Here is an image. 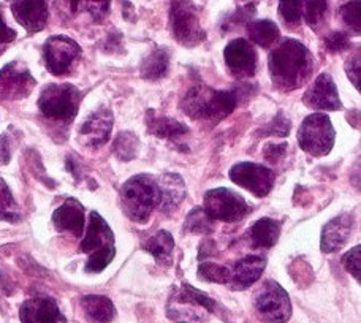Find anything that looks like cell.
I'll list each match as a JSON object with an SVG mask.
<instances>
[{
	"label": "cell",
	"mask_w": 361,
	"mask_h": 323,
	"mask_svg": "<svg viewBox=\"0 0 361 323\" xmlns=\"http://www.w3.org/2000/svg\"><path fill=\"white\" fill-rule=\"evenodd\" d=\"M170 24L173 37L187 48L197 47L204 40L198 10L192 0H171Z\"/></svg>",
	"instance_id": "obj_8"
},
{
	"label": "cell",
	"mask_w": 361,
	"mask_h": 323,
	"mask_svg": "<svg viewBox=\"0 0 361 323\" xmlns=\"http://www.w3.org/2000/svg\"><path fill=\"white\" fill-rule=\"evenodd\" d=\"M0 221L11 224L21 221V209L2 178H0Z\"/></svg>",
	"instance_id": "obj_29"
},
{
	"label": "cell",
	"mask_w": 361,
	"mask_h": 323,
	"mask_svg": "<svg viewBox=\"0 0 361 323\" xmlns=\"http://www.w3.org/2000/svg\"><path fill=\"white\" fill-rule=\"evenodd\" d=\"M279 13L287 24H298L302 18V0H279Z\"/></svg>",
	"instance_id": "obj_35"
},
{
	"label": "cell",
	"mask_w": 361,
	"mask_h": 323,
	"mask_svg": "<svg viewBox=\"0 0 361 323\" xmlns=\"http://www.w3.org/2000/svg\"><path fill=\"white\" fill-rule=\"evenodd\" d=\"M247 32L250 40L262 48H269L279 40V28L269 19H262V21H252L247 25Z\"/></svg>",
	"instance_id": "obj_28"
},
{
	"label": "cell",
	"mask_w": 361,
	"mask_h": 323,
	"mask_svg": "<svg viewBox=\"0 0 361 323\" xmlns=\"http://www.w3.org/2000/svg\"><path fill=\"white\" fill-rule=\"evenodd\" d=\"M224 57L231 75L236 76V78L244 80L255 73V67H257L255 49L250 47L249 42L243 40V38L230 42L224 51Z\"/></svg>",
	"instance_id": "obj_14"
},
{
	"label": "cell",
	"mask_w": 361,
	"mask_h": 323,
	"mask_svg": "<svg viewBox=\"0 0 361 323\" xmlns=\"http://www.w3.org/2000/svg\"><path fill=\"white\" fill-rule=\"evenodd\" d=\"M216 301L189 284L173 292L169 301V317L175 323H202L206 314L216 312Z\"/></svg>",
	"instance_id": "obj_5"
},
{
	"label": "cell",
	"mask_w": 361,
	"mask_h": 323,
	"mask_svg": "<svg viewBox=\"0 0 361 323\" xmlns=\"http://www.w3.org/2000/svg\"><path fill=\"white\" fill-rule=\"evenodd\" d=\"M361 248L360 245H355L352 250L347 252V254L343 257V264L344 268L349 271V273L355 277V279L360 282V274H361Z\"/></svg>",
	"instance_id": "obj_37"
},
{
	"label": "cell",
	"mask_w": 361,
	"mask_h": 323,
	"mask_svg": "<svg viewBox=\"0 0 361 323\" xmlns=\"http://www.w3.org/2000/svg\"><path fill=\"white\" fill-rule=\"evenodd\" d=\"M21 323H67L59 306L51 298H32L19 311Z\"/></svg>",
	"instance_id": "obj_18"
},
{
	"label": "cell",
	"mask_w": 361,
	"mask_h": 323,
	"mask_svg": "<svg viewBox=\"0 0 361 323\" xmlns=\"http://www.w3.org/2000/svg\"><path fill=\"white\" fill-rule=\"evenodd\" d=\"M113 130V114L108 109H99L90 114L80 128V141L89 147L103 146Z\"/></svg>",
	"instance_id": "obj_17"
},
{
	"label": "cell",
	"mask_w": 361,
	"mask_h": 323,
	"mask_svg": "<svg viewBox=\"0 0 361 323\" xmlns=\"http://www.w3.org/2000/svg\"><path fill=\"white\" fill-rule=\"evenodd\" d=\"M345 72L349 80L353 83V86L360 89V53L355 57H350L349 62L345 63Z\"/></svg>",
	"instance_id": "obj_42"
},
{
	"label": "cell",
	"mask_w": 361,
	"mask_h": 323,
	"mask_svg": "<svg viewBox=\"0 0 361 323\" xmlns=\"http://www.w3.org/2000/svg\"><path fill=\"white\" fill-rule=\"evenodd\" d=\"M169 67H170V56L166 53L165 49H156L152 51V53L145 57V61L141 62V76H143L145 80H149V81H156L164 78L169 72Z\"/></svg>",
	"instance_id": "obj_27"
},
{
	"label": "cell",
	"mask_w": 361,
	"mask_h": 323,
	"mask_svg": "<svg viewBox=\"0 0 361 323\" xmlns=\"http://www.w3.org/2000/svg\"><path fill=\"white\" fill-rule=\"evenodd\" d=\"M281 235V225L279 222L273 221V219H260L257 221L252 227L247 230L246 238L254 248L259 249H268L279 240Z\"/></svg>",
	"instance_id": "obj_23"
},
{
	"label": "cell",
	"mask_w": 361,
	"mask_h": 323,
	"mask_svg": "<svg viewBox=\"0 0 361 323\" xmlns=\"http://www.w3.org/2000/svg\"><path fill=\"white\" fill-rule=\"evenodd\" d=\"M312 72V57L305 44L283 40L269 56V73L273 83L286 90L298 89Z\"/></svg>",
	"instance_id": "obj_1"
},
{
	"label": "cell",
	"mask_w": 361,
	"mask_h": 323,
	"mask_svg": "<svg viewBox=\"0 0 361 323\" xmlns=\"http://www.w3.org/2000/svg\"><path fill=\"white\" fill-rule=\"evenodd\" d=\"M290 128H292L290 121L283 116V113H279L273 121L269 122V126L263 132L267 135H273V137H287Z\"/></svg>",
	"instance_id": "obj_38"
},
{
	"label": "cell",
	"mask_w": 361,
	"mask_h": 323,
	"mask_svg": "<svg viewBox=\"0 0 361 323\" xmlns=\"http://www.w3.org/2000/svg\"><path fill=\"white\" fill-rule=\"evenodd\" d=\"M203 209L212 221L238 222L247 214L249 205L240 193L227 187H219L206 192Z\"/></svg>",
	"instance_id": "obj_10"
},
{
	"label": "cell",
	"mask_w": 361,
	"mask_h": 323,
	"mask_svg": "<svg viewBox=\"0 0 361 323\" xmlns=\"http://www.w3.org/2000/svg\"><path fill=\"white\" fill-rule=\"evenodd\" d=\"M302 102L312 109H324V111H336L343 103L330 73H322L317 76L311 87L306 90Z\"/></svg>",
	"instance_id": "obj_15"
},
{
	"label": "cell",
	"mask_w": 361,
	"mask_h": 323,
	"mask_svg": "<svg viewBox=\"0 0 361 323\" xmlns=\"http://www.w3.org/2000/svg\"><path fill=\"white\" fill-rule=\"evenodd\" d=\"M81 92L73 84H49L38 99V108L49 119L72 122L78 113Z\"/></svg>",
	"instance_id": "obj_6"
},
{
	"label": "cell",
	"mask_w": 361,
	"mask_h": 323,
	"mask_svg": "<svg viewBox=\"0 0 361 323\" xmlns=\"http://www.w3.org/2000/svg\"><path fill=\"white\" fill-rule=\"evenodd\" d=\"M230 179L236 185L254 193L255 197H265L273 189L276 174L265 165L252 164V162H241L231 166Z\"/></svg>",
	"instance_id": "obj_12"
},
{
	"label": "cell",
	"mask_w": 361,
	"mask_h": 323,
	"mask_svg": "<svg viewBox=\"0 0 361 323\" xmlns=\"http://www.w3.org/2000/svg\"><path fill=\"white\" fill-rule=\"evenodd\" d=\"M147 128L152 135L157 138H166V140H179L184 135L189 133V128L180 122L171 119V118H162V116H156L154 113H147Z\"/></svg>",
	"instance_id": "obj_25"
},
{
	"label": "cell",
	"mask_w": 361,
	"mask_h": 323,
	"mask_svg": "<svg viewBox=\"0 0 361 323\" xmlns=\"http://www.w3.org/2000/svg\"><path fill=\"white\" fill-rule=\"evenodd\" d=\"M145 250L156 258L160 264H171L173 250H175V240L169 231L160 230L149 241L145 244Z\"/></svg>",
	"instance_id": "obj_26"
},
{
	"label": "cell",
	"mask_w": 361,
	"mask_h": 323,
	"mask_svg": "<svg viewBox=\"0 0 361 323\" xmlns=\"http://www.w3.org/2000/svg\"><path fill=\"white\" fill-rule=\"evenodd\" d=\"M198 274L200 277H203L204 281L216 282V284H228L231 269H228L227 267H221V264L217 263L204 262V263H200Z\"/></svg>",
	"instance_id": "obj_33"
},
{
	"label": "cell",
	"mask_w": 361,
	"mask_h": 323,
	"mask_svg": "<svg viewBox=\"0 0 361 323\" xmlns=\"http://www.w3.org/2000/svg\"><path fill=\"white\" fill-rule=\"evenodd\" d=\"M15 38H16V32L6 25L2 11H0V54L4 53L11 42H15Z\"/></svg>",
	"instance_id": "obj_41"
},
{
	"label": "cell",
	"mask_w": 361,
	"mask_h": 323,
	"mask_svg": "<svg viewBox=\"0 0 361 323\" xmlns=\"http://www.w3.org/2000/svg\"><path fill=\"white\" fill-rule=\"evenodd\" d=\"M11 145H10V140H8V135H4L2 138H0V162L2 164H8L10 157H11Z\"/></svg>",
	"instance_id": "obj_43"
},
{
	"label": "cell",
	"mask_w": 361,
	"mask_h": 323,
	"mask_svg": "<svg viewBox=\"0 0 361 323\" xmlns=\"http://www.w3.org/2000/svg\"><path fill=\"white\" fill-rule=\"evenodd\" d=\"M353 228V217L350 214H341L328 222L322 231V250L325 254L336 252L349 240Z\"/></svg>",
	"instance_id": "obj_21"
},
{
	"label": "cell",
	"mask_w": 361,
	"mask_h": 323,
	"mask_svg": "<svg viewBox=\"0 0 361 323\" xmlns=\"http://www.w3.org/2000/svg\"><path fill=\"white\" fill-rule=\"evenodd\" d=\"M81 252L89 254L86 271L94 274L102 273L116 255L113 231L97 212H90L87 233L81 243Z\"/></svg>",
	"instance_id": "obj_4"
},
{
	"label": "cell",
	"mask_w": 361,
	"mask_h": 323,
	"mask_svg": "<svg viewBox=\"0 0 361 323\" xmlns=\"http://www.w3.org/2000/svg\"><path fill=\"white\" fill-rule=\"evenodd\" d=\"M43 56L49 72L61 76L67 75L72 70L75 62L81 56V48L72 38L66 35H54L44 43Z\"/></svg>",
	"instance_id": "obj_11"
},
{
	"label": "cell",
	"mask_w": 361,
	"mask_h": 323,
	"mask_svg": "<svg viewBox=\"0 0 361 323\" xmlns=\"http://www.w3.org/2000/svg\"><path fill=\"white\" fill-rule=\"evenodd\" d=\"M111 0H70L73 13H87L94 21H102L108 15Z\"/></svg>",
	"instance_id": "obj_30"
},
{
	"label": "cell",
	"mask_w": 361,
	"mask_h": 323,
	"mask_svg": "<svg viewBox=\"0 0 361 323\" xmlns=\"http://www.w3.org/2000/svg\"><path fill=\"white\" fill-rule=\"evenodd\" d=\"M159 208L162 211H171L184 202L185 184L183 178L175 173H165L157 181Z\"/></svg>",
	"instance_id": "obj_22"
},
{
	"label": "cell",
	"mask_w": 361,
	"mask_h": 323,
	"mask_svg": "<svg viewBox=\"0 0 361 323\" xmlns=\"http://www.w3.org/2000/svg\"><path fill=\"white\" fill-rule=\"evenodd\" d=\"M254 307L265 323H286L292 315V303L287 292L274 281L265 282L255 293Z\"/></svg>",
	"instance_id": "obj_9"
},
{
	"label": "cell",
	"mask_w": 361,
	"mask_h": 323,
	"mask_svg": "<svg viewBox=\"0 0 361 323\" xmlns=\"http://www.w3.org/2000/svg\"><path fill=\"white\" fill-rule=\"evenodd\" d=\"M85 208L75 198H68L53 214V224L59 231H67L76 238H81L85 230Z\"/></svg>",
	"instance_id": "obj_19"
},
{
	"label": "cell",
	"mask_w": 361,
	"mask_h": 323,
	"mask_svg": "<svg viewBox=\"0 0 361 323\" xmlns=\"http://www.w3.org/2000/svg\"><path fill=\"white\" fill-rule=\"evenodd\" d=\"M302 11H305L306 23L312 29H317L325 21L328 0H302Z\"/></svg>",
	"instance_id": "obj_32"
},
{
	"label": "cell",
	"mask_w": 361,
	"mask_h": 323,
	"mask_svg": "<svg viewBox=\"0 0 361 323\" xmlns=\"http://www.w3.org/2000/svg\"><path fill=\"white\" fill-rule=\"evenodd\" d=\"M267 267V260L260 255H247L235 264L230 276V287L233 290H246L260 279Z\"/></svg>",
	"instance_id": "obj_20"
},
{
	"label": "cell",
	"mask_w": 361,
	"mask_h": 323,
	"mask_svg": "<svg viewBox=\"0 0 361 323\" xmlns=\"http://www.w3.org/2000/svg\"><path fill=\"white\" fill-rule=\"evenodd\" d=\"M81 307L92 323H109L116 317V307L106 296L87 295L81 300Z\"/></svg>",
	"instance_id": "obj_24"
},
{
	"label": "cell",
	"mask_w": 361,
	"mask_h": 323,
	"mask_svg": "<svg viewBox=\"0 0 361 323\" xmlns=\"http://www.w3.org/2000/svg\"><path fill=\"white\" fill-rule=\"evenodd\" d=\"M240 95L231 90H216L208 86H193L183 99L184 113L192 119L221 121L236 108Z\"/></svg>",
	"instance_id": "obj_2"
},
{
	"label": "cell",
	"mask_w": 361,
	"mask_h": 323,
	"mask_svg": "<svg viewBox=\"0 0 361 323\" xmlns=\"http://www.w3.org/2000/svg\"><path fill=\"white\" fill-rule=\"evenodd\" d=\"M341 16L345 25L355 30V34H360V0H347L341 5Z\"/></svg>",
	"instance_id": "obj_36"
},
{
	"label": "cell",
	"mask_w": 361,
	"mask_h": 323,
	"mask_svg": "<svg viewBox=\"0 0 361 323\" xmlns=\"http://www.w3.org/2000/svg\"><path fill=\"white\" fill-rule=\"evenodd\" d=\"M11 11L23 28L35 34L48 21V0H11Z\"/></svg>",
	"instance_id": "obj_16"
},
{
	"label": "cell",
	"mask_w": 361,
	"mask_h": 323,
	"mask_svg": "<svg viewBox=\"0 0 361 323\" xmlns=\"http://www.w3.org/2000/svg\"><path fill=\"white\" fill-rule=\"evenodd\" d=\"M121 203L133 222L146 224L159 205L157 183L147 174H138L127 181L121 190Z\"/></svg>",
	"instance_id": "obj_3"
},
{
	"label": "cell",
	"mask_w": 361,
	"mask_h": 323,
	"mask_svg": "<svg viewBox=\"0 0 361 323\" xmlns=\"http://www.w3.org/2000/svg\"><path fill=\"white\" fill-rule=\"evenodd\" d=\"M35 86L34 76L21 62H11L0 70V99L21 100Z\"/></svg>",
	"instance_id": "obj_13"
},
{
	"label": "cell",
	"mask_w": 361,
	"mask_h": 323,
	"mask_svg": "<svg viewBox=\"0 0 361 323\" xmlns=\"http://www.w3.org/2000/svg\"><path fill=\"white\" fill-rule=\"evenodd\" d=\"M185 230L192 233H209L212 230V219L203 208H195L185 219Z\"/></svg>",
	"instance_id": "obj_34"
},
{
	"label": "cell",
	"mask_w": 361,
	"mask_h": 323,
	"mask_svg": "<svg viewBox=\"0 0 361 323\" xmlns=\"http://www.w3.org/2000/svg\"><path fill=\"white\" fill-rule=\"evenodd\" d=\"M349 37L343 32H333L326 37L325 44H326V49L330 51V53H339V51H344L347 47H349Z\"/></svg>",
	"instance_id": "obj_39"
},
{
	"label": "cell",
	"mask_w": 361,
	"mask_h": 323,
	"mask_svg": "<svg viewBox=\"0 0 361 323\" xmlns=\"http://www.w3.org/2000/svg\"><path fill=\"white\" fill-rule=\"evenodd\" d=\"M114 154L116 157L128 162L135 159L138 151V138L132 132H122L114 140Z\"/></svg>",
	"instance_id": "obj_31"
},
{
	"label": "cell",
	"mask_w": 361,
	"mask_h": 323,
	"mask_svg": "<svg viewBox=\"0 0 361 323\" xmlns=\"http://www.w3.org/2000/svg\"><path fill=\"white\" fill-rule=\"evenodd\" d=\"M287 143H269L265 146L263 156L269 162V164H277L287 152Z\"/></svg>",
	"instance_id": "obj_40"
},
{
	"label": "cell",
	"mask_w": 361,
	"mask_h": 323,
	"mask_svg": "<svg viewBox=\"0 0 361 323\" xmlns=\"http://www.w3.org/2000/svg\"><path fill=\"white\" fill-rule=\"evenodd\" d=\"M334 127L326 114L315 113L302 121L298 130V143L307 154L320 157L326 156L334 145Z\"/></svg>",
	"instance_id": "obj_7"
}]
</instances>
